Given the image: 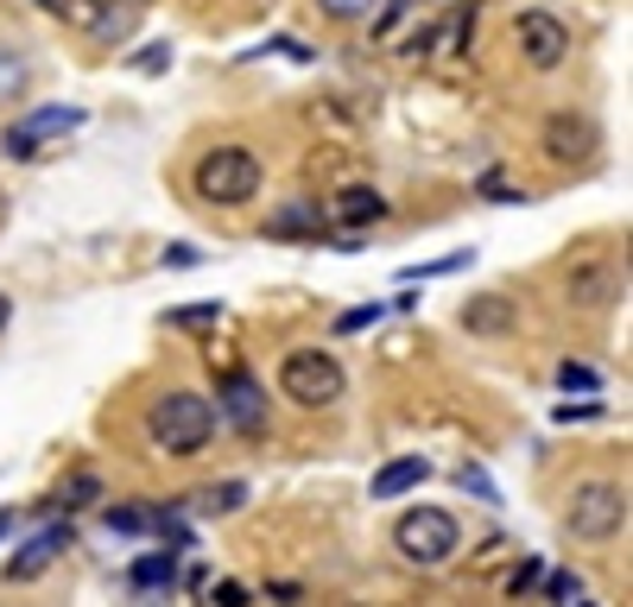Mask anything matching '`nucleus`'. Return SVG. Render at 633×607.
Here are the masks:
<instances>
[{
  "mask_svg": "<svg viewBox=\"0 0 633 607\" xmlns=\"http://www.w3.org/2000/svg\"><path fill=\"white\" fill-rule=\"evenodd\" d=\"M147 437L165 456H197L216 437V405L203 393H159L147 405Z\"/></svg>",
  "mask_w": 633,
  "mask_h": 607,
  "instance_id": "1",
  "label": "nucleus"
},
{
  "mask_svg": "<svg viewBox=\"0 0 633 607\" xmlns=\"http://www.w3.org/2000/svg\"><path fill=\"white\" fill-rule=\"evenodd\" d=\"M393 551L406 557L412 570H444L450 557L463 551V526H456V513H444V506H412V513H400V526H393Z\"/></svg>",
  "mask_w": 633,
  "mask_h": 607,
  "instance_id": "2",
  "label": "nucleus"
},
{
  "mask_svg": "<svg viewBox=\"0 0 633 607\" xmlns=\"http://www.w3.org/2000/svg\"><path fill=\"white\" fill-rule=\"evenodd\" d=\"M261 159L248 152V146H216V152H203L197 159V197L203 203H216V210H241V203H254L261 197Z\"/></svg>",
  "mask_w": 633,
  "mask_h": 607,
  "instance_id": "3",
  "label": "nucleus"
},
{
  "mask_svg": "<svg viewBox=\"0 0 633 607\" xmlns=\"http://www.w3.org/2000/svg\"><path fill=\"white\" fill-rule=\"evenodd\" d=\"M628 526V488L621 481H577L564 494V532L583 544H608Z\"/></svg>",
  "mask_w": 633,
  "mask_h": 607,
  "instance_id": "4",
  "label": "nucleus"
},
{
  "mask_svg": "<svg viewBox=\"0 0 633 607\" xmlns=\"http://www.w3.org/2000/svg\"><path fill=\"white\" fill-rule=\"evenodd\" d=\"M279 393L292 405H304V412H324V405H336L349 393V374H342V361L330 349H292L279 361Z\"/></svg>",
  "mask_w": 633,
  "mask_h": 607,
  "instance_id": "5",
  "label": "nucleus"
},
{
  "mask_svg": "<svg viewBox=\"0 0 633 607\" xmlns=\"http://www.w3.org/2000/svg\"><path fill=\"white\" fill-rule=\"evenodd\" d=\"M602 146V127L590 114H577V108H558V114H545V159L564 165V172H583L590 159H596Z\"/></svg>",
  "mask_w": 633,
  "mask_h": 607,
  "instance_id": "6",
  "label": "nucleus"
},
{
  "mask_svg": "<svg viewBox=\"0 0 633 607\" xmlns=\"http://www.w3.org/2000/svg\"><path fill=\"white\" fill-rule=\"evenodd\" d=\"M514 45H520V58L532 71H558L564 58H570V26H564L558 13H545V7H526L520 20H514Z\"/></svg>",
  "mask_w": 633,
  "mask_h": 607,
  "instance_id": "7",
  "label": "nucleus"
},
{
  "mask_svg": "<svg viewBox=\"0 0 633 607\" xmlns=\"http://www.w3.org/2000/svg\"><path fill=\"white\" fill-rule=\"evenodd\" d=\"M216 418H228V425L254 443V437H266V393L248 374H223L216 380Z\"/></svg>",
  "mask_w": 633,
  "mask_h": 607,
  "instance_id": "8",
  "label": "nucleus"
},
{
  "mask_svg": "<svg viewBox=\"0 0 633 607\" xmlns=\"http://www.w3.org/2000/svg\"><path fill=\"white\" fill-rule=\"evenodd\" d=\"M621 291H628V279H621L608 260H577V266L564 273V298H570L577 311H608Z\"/></svg>",
  "mask_w": 633,
  "mask_h": 607,
  "instance_id": "9",
  "label": "nucleus"
},
{
  "mask_svg": "<svg viewBox=\"0 0 633 607\" xmlns=\"http://www.w3.org/2000/svg\"><path fill=\"white\" fill-rule=\"evenodd\" d=\"M83 127V108H38L33 121H20V127H7V159H33L38 140H51V134H76Z\"/></svg>",
  "mask_w": 633,
  "mask_h": 607,
  "instance_id": "10",
  "label": "nucleus"
},
{
  "mask_svg": "<svg viewBox=\"0 0 633 607\" xmlns=\"http://www.w3.org/2000/svg\"><path fill=\"white\" fill-rule=\"evenodd\" d=\"M71 544H76L71 526H45V532H38L33 544L20 551V557H7V582H38V576H45L58 557H64V551H71Z\"/></svg>",
  "mask_w": 633,
  "mask_h": 607,
  "instance_id": "11",
  "label": "nucleus"
},
{
  "mask_svg": "<svg viewBox=\"0 0 633 607\" xmlns=\"http://www.w3.org/2000/svg\"><path fill=\"white\" fill-rule=\"evenodd\" d=\"M514 323H520V304H514L507 291H482V298L463 304V329H469V336H507Z\"/></svg>",
  "mask_w": 633,
  "mask_h": 607,
  "instance_id": "12",
  "label": "nucleus"
},
{
  "mask_svg": "<svg viewBox=\"0 0 633 607\" xmlns=\"http://www.w3.org/2000/svg\"><path fill=\"white\" fill-rule=\"evenodd\" d=\"M336 222L342 228H374V222H387V197L374 190V184H349L342 197H336Z\"/></svg>",
  "mask_w": 633,
  "mask_h": 607,
  "instance_id": "13",
  "label": "nucleus"
},
{
  "mask_svg": "<svg viewBox=\"0 0 633 607\" xmlns=\"http://www.w3.org/2000/svg\"><path fill=\"white\" fill-rule=\"evenodd\" d=\"M425 481H431V463L425 456H400V463H387L374 475V501H400V494L425 488Z\"/></svg>",
  "mask_w": 633,
  "mask_h": 607,
  "instance_id": "14",
  "label": "nucleus"
},
{
  "mask_svg": "<svg viewBox=\"0 0 633 607\" xmlns=\"http://www.w3.org/2000/svg\"><path fill=\"white\" fill-rule=\"evenodd\" d=\"M45 7L76 33H109V0H45Z\"/></svg>",
  "mask_w": 633,
  "mask_h": 607,
  "instance_id": "15",
  "label": "nucleus"
},
{
  "mask_svg": "<svg viewBox=\"0 0 633 607\" xmlns=\"http://www.w3.org/2000/svg\"><path fill=\"white\" fill-rule=\"evenodd\" d=\"M266 235H279V241H317V235H324V215L311 210V203H292V210H279L273 215V222H266Z\"/></svg>",
  "mask_w": 633,
  "mask_h": 607,
  "instance_id": "16",
  "label": "nucleus"
},
{
  "mask_svg": "<svg viewBox=\"0 0 633 607\" xmlns=\"http://www.w3.org/2000/svg\"><path fill=\"white\" fill-rule=\"evenodd\" d=\"M127 582H134V589H178V557H172V551H147V557L127 570Z\"/></svg>",
  "mask_w": 633,
  "mask_h": 607,
  "instance_id": "17",
  "label": "nucleus"
},
{
  "mask_svg": "<svg viewBox=\"0 0 633 607\" xmlns=\"http://www.w3.org/2000/svg\"><path fill=\"white\" fill-rule=\"evenodd\" d=\"M26 83H33V64H26V51H20V45H0V102H7V96H20Z\"/></svg>",
  "mask_w": 633,
  "mask_h": 607,
  "instance_id": "18",
  "label": "nucleus"
},
{
  "mask_svg": "<svg viewBox=\"0 0 633 607\" xmlns=\"http://www.w3.org/2000/svg\"><path fill=\"white\" fill-rule=\"evenodd\" d=\"M102 501V481L96 475H71L58 494H51V506H64V513H83V506H96Z\"/></svg>",
  "mask_w": 633,
  "mask_h": 607,
  "instance_id": "19",
  "label": "nucleus"
},
{
  "mask_svg": "<svg viewBox=\"0 0 633 607\" xmlns=\"http://www.w3.org/2000/svg\"><path fill=\"white\" fill-rule=\"evenodd\" d=\"M152 526H159L152 506H109V532H121V538H140V532H152Z\"/></svg>",
  "mask_w": 633,
  "mask_h": 607,
  "instance_id": "20",
  "label": "nucleus"
},
{
  "mask_svg": "<svg viewBox=\"0 0 633 607\" xmlns=\"http://www.w3.org/2000/svg\"><path fill=\"white\" fill-rule=\"evenodd\" d=\"M165 323L172 329H216L223 323V304L210 298V304H185V311H165Z\"/></svg>",
  "mask_w": 633,
  "mask_h": 607,
  "instance_id": "21",
  "label": "nucleus"
},
{
  "mask_svg": "<svg viewBox=\"0 0 633 607\" xmlns=\"http://www.w3.org/2000/svg\"><path fill=\"white\" fill-rule=\"evenodd\" d=\"M456 488H463V494H476L482 506H501V488H494V481H488V468H476V463L456 468Z\"/></svg>",
  "mask_w": 633,
  "mask_h": 607,
  "instance_id": "22",
  "label": "nucleus"
},
{
  "mask_svg": "<svg viewBox=\"0 0 633 607\" xmlns=\"http://www.w3.org/2000/svg\"><path fill=\"white\" fill-rule=\"evenodd\" d=\"M241 501H248V488H241V481H223V488H210V494H203V513H241Z\"/></svg>",
  "mask_w": 633,
  "mask_h": 607,
  "instance_id": "23",
  "label": "nucleus"
},
{
  "mask_svg": "<svg viewBox=\"0 0 633 607\" xmlns=\"http://www.w3.org/2000/svg\"><path fill=\"white\" fill-rule=\"evenodd\" d=\"M317 7H324L330 20H342V26H362V20H374L380 0H317Z\"/></svg>",
  "mask_w": 633,
  "mask_h": 607,
  "instance_id": "24",
  "label": "nucleus"
},
{
  "mask_svg": "<svg viewBox=\"0 0 633 607\" xmlns=\"http://www.w3.org/2000/svg\"><path fill=\"white\" fill-rule=\"evenodd\" d=\"M545 602H583V576H570V570H552L545 576Z\"/></svg>",
  "mask_w": 633,
  "mask_h": 607,
  "instance_id": "25",
  "label": "nucleus"
},
{
  "mask_svg": "<svg viewBox=\"0 0 633 607\" xmlns=\"http://www.w3.org/2000/svg\"><path fill=\"white\" fill-rule=\"evenodd\" d=\"M558 387H564V393H596L602 380H596V367H583V361H564V367H558Z\"/></svg>",
  "mask_w": 633,
  "mask_h": 607,
  "instance_id": "26",
  "label": "nucleus"
},
{
  "mask_svg": "<svg viewBox=\"0 0 633 607\" xmlns=\"http://www.w3.org/2000/svg\"><path fill=\"white\" fill-rule=\"evenodd\" d=\"M368 323H380V304H362V311H342V317H336V329H342V336H355V329H368Z\"/></svg>",
  "mask_w": 633,
  "mask_h": 607,
  "instance_id": "27",
  "label": "nucleus"
},
{
  "mask_svg": "<svg viewBox=\"0 0 633 607\" xmlns=\"http://www.w3.org/2000/svg\"><path fill=\"white\" fill-rule=\"evenodd\" d=\"M210 602H216V607H248L254 595H248L241 582H216V589H210Z\"/></svg>",
  "mask_w": 633,
  "mask_h": 607,
  "instance_id": "28",
  "label": "nucleus"
},
{
  "mask_svg": "<svg viewBox=\"0 0 633 607\" xmlns=\"http://www.w3.org/2000/svg\"><path fill=\"white\" fill-rule=\"evenodd\" d=\"M539 576H545V564H539V557H526L520 570H514V582H507V589H514V595H526V589H532Z\"/></svg>",
  "mask_w": 633,
  "mask_h": 607,
  "instance_id": "29",
  "label": "nucleus"
},
{
  "mask_svg": "<svg viewBox=\"0 0 633 607\" xmlns=\"http://www.w3.org/2000/svg\"><path fill=\"white\" fill-rule=\"evenodd\" d=\"M165 58H172V51H140V58H134V71H165Z\"/></svg>",
  "mask_w": 633,
  "mask_h": 607,
  "instance_id": "30",
  "label": "nucleus"
},
{
  "mask_svg": "<svg viewBox=\"0 0 633 607\" xmlns=\"http://www.w3.org/2000/svg\"><path fill=\"white\" fill-rule=\"evenodd\" d=\"M7 323H13V298H7V291H0V329H7Z\"/></svg>",
  "mask_w": 633,
  "mask_h": 607,
  "instance_id": "31",
  "label": "nucleus"
},
{
  "mask_svg": "<svg viewBox=\"0 0 633 607\" xmlns=\"http://www.w3.org/2000/svg\"><path fill=\"white\" fill-rule=\"evenodd\" d=\"M13 532V506H0V538Z\"/></svg>",
  "mask_w": 633,
  "mask_h": 607,
  "instance_id": "32",
  "label": "nucleus"
}]
</instances>
